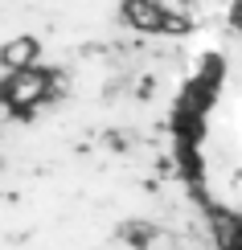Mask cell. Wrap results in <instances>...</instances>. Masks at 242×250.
<instances>
[{
    "instance_id": "1",
    "label": "cell",
    "mask_w": 242,
    "mask_h": 250,
    "mask_svg": "<svg viewBox=\"0 0 242 250\" xmlns=\"http://www.w3.org/2000/svg\"><path fill=\"white\" fill-rule=\"evenodd\" d=\"M49 99V74L45 70H8V78L0 82V103L8 111H33L37 103Z\"/></svg>"
},
{
    "instance_id": "2",
    "label": "cell",
    "mask_w": 242,
    "mask_h": 250,
    "mask_svg": "<svg viewBox=\"0 0 242 250\" xmlns=\"http://www.w3.org/2000/svg\"><path fill=\"white\" fill-rule=\"evenodd\" d=\"M37 62V41L33 37H17L0 49V66L4 70H29Z\"/></svg>"
}]
</instances>
